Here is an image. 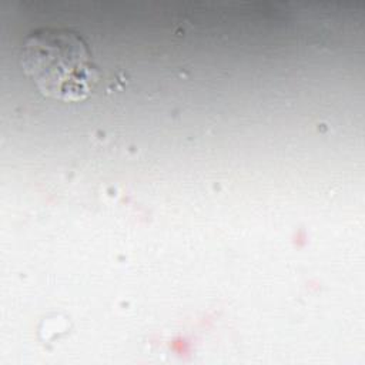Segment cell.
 <instances>
[{
  "label": "cell",
  "instance_id": "6da1fadb",
  "mask_svg": "<svg viewBox=\"0 0 365 365\" xmlns=\"http://www.w3.org/2000/svg\"><path fill=\"white\" fill-rule=\"evenodd\" d=\"M19 61L36 88L53 100H86L98 80L87 43L67 29H38L27 34Z\"/></svg>",
  "mask_w": 365,
  "mask_h": 365
}]
</instances>
